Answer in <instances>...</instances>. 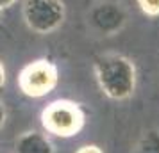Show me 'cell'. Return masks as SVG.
<instances>
[{
    "label": "cell",
    "mask_w": 159,
    "mask_h": 153,
    "mask_svg": "<svg viewBox=\"0 0 159 153\" xmlns=\"http://www.w3.org/2000/svg\"><path fill=\"white\" fill-rule=\"evenodd\" d=\"M93 73L98 89L109 100L125 102L136 91V64L123 53L109 52L97 57L93 62Z\"/></svg>",
    "instance_id": "cell-1"
},
{
    "label": "cell",
    "mask_w": 159,
    "mask_h": 153,
    "mask_svg": "<svg viewBox=\"0 0 159 153\" xmlns=\"http://www.w3.org/2000/svg\"><path fill=\"white\" fill-rule=\"evenodd\" d=\"M41 125L47 134L56 137L79 135L86 125V114L77 102L54 100L41 112Z\"/></svg>",
    "instance_id": "cell-2"
},
{
    "label": "cell",
    "mask_w": 159,
    "mask_h": 153,
    "mask_svg": "<svg viewBox=\"0 0 159 153\" xmlns=\"http://www.w3.org/2000/svg\"><path fill=\"white\" fill-rule=\"evenodd\" d=\"M23 22L34 34H52L65 23L66 6L63 0H25L23 2Z\"/></svg>",
    "instance_id": "cell-3"
},
{
    "label": "cell",
    "mask_w": 159,
    "mask_h": 153,
    "mask_svg": "<svg viewBox=\"0 0 159 153\" xmlns=\"http://www.w3.org/2000/svg\"><path fill=\"white\" fill-rule=\"evenodd\" d=\"M59 68L48 59H38L23 66L18 75V87L29 98H43L57 87Z\"/></svg>",
    "instance_id": "cell-4"
},
{
    "label": "cell",
    "mask_w": 159,
    "mask_h": 153,
    "mask_svg": "<svg viewBox=\"0 0 159 153\" xmlns=\"http://www.w3.org/2000/svg\"><path fill=\"white\" fill-rule=\"evenodd\" d=\"M88 25L95 34L104 37L116 36L123 30L127 25L129 15L120 2H113V0H100L95 2L88 11Z\"/></svg>",
    "instance_id": "cell-5"
},
{
    "label": "cell",
    "mask_w": 159,
    "mask_h": 153,
    "mask_svg": "<svg viewBox=\"0 0 159 153\" xmlns=\"http://www.w3.org/2000/svg\"><path fill=\"white\" fill-rule=\"evenodd\" d=\"M16 153H56L54 142L50 137L38 130L23 132L20 137L16 139L15 144Z\"/></svg>",
    "instance_id": "cell-6"
},
{
    "label": "cell",
    "mask_w": 159,
    "mask_h": 153,
    "mask_svg": "<svg viewBox=\"0 0 159 153\" xmlns=\"http://www.w3.org/2000/svg\"><path fill=\"white\" fill-rule=\"evenodd\" d=\"M132 153H159V130L152 128L141 135Z\"/></svg>",
    "instance_id": "cell-7"
},
{
    "label": "cell",
    "mask_w": 159,
    "mask_h": 153,
    "mask_svg": "<svg viewBox=\"0 0 159 153\" xmlns=\"http://www.w3.org/2000/svg\"><path fill=\"white\" fill-rule=\"evenodd\" d=\"M136 4L145 16H148V18L159 16V0H136Z\"/></svg>",
    "instance_id": "cell-8"
},
{
    "label": "cell",
    "mask_w": 159,
    "mask_h": 153,
    "mask_svg": "<svg viewBox=\"0 0 159 153\" xmlns=\"http://www.w3.org/2000/svg\"><path fill=\"white\" fill-rule=\"evenodd\" d=\"M75 153H104V151L97 144H86V146H80Z\"/></svg>",
    "instance_id": "cell-9"
},
{
    "label": "cell",
    "mask_w": 159,
    "mask_h": 153,
    "mask_svg": "<svg viewBox=\"0 0 159 153\" xmlns=\"http://www.w3.org/2000/svg\"><path fill=\"white\" fill-rule=\"evenodd\" d=\"M6 119H7V110H6V105L0 102V128L6 125Z\"/></svg>",
    "instance_id": "cell-10"
},
{
    "label": "cell",
    "mask_w": 159,
    "mask_h": 153,
    "mask_svg": "<svg viewBox=\"0 0 159 153\" xmlns=\"http://www.w3.org/2000/svg\"><path fill=\"white\" fill-rule=\"evenodd\" d=\"M4 86H6V68H4L2 61H0V91L4 89Z\"/></svg>",
    "instance_id": "cell-11"
},
{
    "label": "cell",
    "mask_w": 159,
    "mask_h": 153,
    "mask_svg": "<svg viewBox=\"0 0 159 153\" xmlns=\"http://www.w3.org/2000/svg\"><path fill=\"white\" fill-rule=\"evenodd\" d=\"M15 4H16V0H0V11H4V9L13 7Z\"/></svg>",
    "instance_id": "cell-12"
},
{
    "label": "cell",
    "mask_w": 159,
    "mask_h": 153,
    "mask_svg": "<svg viewBox=\"0 0 159 153\" xmlns=\"http://www.w3.org/2000/svg\"><path fill=\"white\" fill-rule=\"evenodd\" d=\"M4 29V25H2V20H0V30Z\"/></svg>",
    "instance_id": "cell-13"
}]
</instances>
